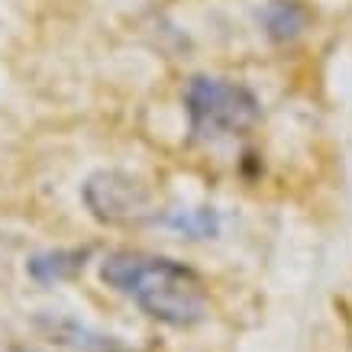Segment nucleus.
Segmentation results:
<instances>
[{
  "label": "nucleus",
  "instance_id": "obj_1",
  "mask_svg": "<svg viewBox=\"0 0 352 352\" xmlns=\"http://www.w3.org/2000/svg\"><path fill=\"white\" fill-rule=\"evenodd\" d=\"M100 278L159 323L194 327L207 317V288L184 262L149 252H113L104 258Z\"/></svg>",
  "mask_w": 352,
  "mask_h": 352
},
{
  "label": "nucleus",
  "instance_id": "obj_5",
  "mask_svg": "<svg viewBox=\"0 0 352 352\" xmlns=\"http://www.w3.org/2000/svg\"><path fill=\"white\" fill-rule=\"evenodd\" d=\"M304 20H307V13L300 10L298 3H291V0H278L265 10V26L275 39H288L298 30H304Z\"/></svg>",
  "mask_w": 352,
  "mask_h": 352
},
{
  "label": "nucleus",
  "instance_id": "obj_2",
  "mask_svg": "<svg viewBox=\"0 0 352 352\" xmlns=\"http://www.w3.org/2000/svg\"><path fill=\"white\" fill-rule=\"evenodd\" d=\"M184 107L191 120V136L204 142L239 136L258 120L256 94L226 78H191L184 91Z\"/></svg>",
  "mask_w": 352,
  "mask_h": 352
},
{
  "label": "nucleus",
  "instance_id": "obj_4",
  "mask_svg": "<svg viewBox=\"0 0 352 352\" xmlns=\"http://www.w3.org/2000/svg\"><path fill=\"white\" fill-rule=\"evenodd\" d=\"M85 256L87 252H45V256L32 258L26 265V272L36 281H62V278H68L72 272H78L85 265Z\"/></svg>",
  "mask_w": 352,
  "mask_h": 352
},
{
  "label": "nucleus",
  "instance_id": "obj_3",
  "mask_svg": "<svg viewBox=\"0 0 352 352\" xmlns=\"http://www.w3.org/2000/svg\"><path fill=\"white\" fill-rule=\"evenodd\" d=\"M85 197L100 220L110 223H123V220H136L146 214V194L133 178L120 175V171H100L94 175L85 188Z\"/></svg>",
  "mask_w": 352,
  "mask_h": 352
}]
</instances>
